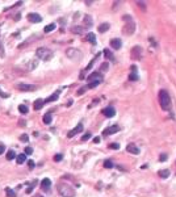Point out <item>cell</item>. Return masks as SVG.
<instances>
[{"label":"cell","mask_w":176,"mask_h":197,"mask_svg":"<svg viewBox=\"0 0 176 197\" xmlns=\"http://www.w3.org/2000/svg\"><path fill=\"white\" fill-rule=\"evenodd\" d=\"M124 21H125V25H124V34L125 36H132L134 34L135 32V22L134 20L132 18V16H128V14H125L124 16Z\"/></svg>","instance_id":"obj_1"},{"label":"cell","mask_w":176,"mask_h":197,"mask_svg":"<svg viewBox=\"0 0 176 197\" xmlns=\"http://www.w3.org/2000/svg\"><path fill=\"white\" fill-rule=\"evenodd\" d=\"M159 104L164 111H170L171 109V97L166 89L159 91Z\"/></svg>","instance_id":"obj_2"},{"label":"cell","mask_w":176,"mask_h":197,"mask_svg":"<svg viewBox=\"0 0 176 197\" xmlns=\"http://www.w3.org/2000/svg\"><path fill=\"white\" fill-rule=\"evenodd\" d=\"M36 55H37V58L47 62V60H50L53 56H54V53L51 50H49V49H46V47H38L37 51H36Z\"/></svg>","instance_id":"obj_3"},{"label":"cell","mask_w":176,"mask_h":197,"mask_svg":"<svg viewBox=\"0 0 176 197\" xmlns=\"http://www.w3.org/2000/svg\"><path fill=\"white\" fill-rule=\"evenodd\" d=\"M58 192L62 197H75L74 188L68 184H58Z\"/></svg>","instance_id":"obj_4"},{"label":"cell","mask_w":176,"mask_h":197,"mask_svg":"<svg viewBox=\"0 0 176 197\" xmlns=\"http://www.w3.org/2000/svg\"><path fill=\"white\" fill-rule=\"evenodd\" d=\"M66 55L67 58H70L71 60H80L83 58V53L79 50V49H75V47H70L66 50Z\"/></svg>","instance_id":"obj_5"},{"label":"cell","mask_w":176,"mask_h":197,"mask_svg":"<svg viewBox=\"0 0 176 197\" xmlns=\"http://www.w3.org/2000/svg\"><path fill=\"white\" fill-rule=\"evenodd\" d=\"M82 131H83V124H78L74 129H72V130H70V131L67 133V137H68V138H72L74 135L82 133Z\"/></svg>","instance_id":"obj_6"},{"label":"cell","mask_w":176,"mask_h":197,"mask_svg":"<svg viewBox=\"0 0 176 197\" xmlns=\"http://www.w3.org/2000/svg\"><path fill=\"white\" fill-rule=\"evenodd\" d=\"M17 88L22 91V92H32V91H36L37 87L33 85V84H25V83H22V84H18Z\"/></svg>","instance_id":"obj_7"},{"label":"cell","mask_w":176,"mask_h":197,"mask_svg":"<svg viewBox=\"0 0 176 197\" xmlns=\"http://www.w3.org/2000/svg\"><path fill=\"white\" fill-rule=\"evenodd\" d=\"M101 113L104 114L105 117H109V118H112V117H114L116 116V109H114L113 107H106V108H104L101 111Z\"/></svg>","instance_id":"obj_8"},{"label":"cell","mask_w":176,"mask_h":197,"mask_svg":"<svg viewBox=\"0 0 176 197\" xmlns=\"http://www.w3.org/2000/svg\"><path fill=\"white\" fill-rule=\"evenodd\" d=\"M132 58L134 59H141L142 58V49L139 46H134L132 49Z\"/></svg>","instance_id":"obj_9"},{"label":"cell","mask_w":176,"mask_h":197,"mask_svg":"<svg viewBox=\"0 0 176 197\" xmlns=\"http://www.w3.org/2000/svg\"><path fill=\"white\" fill-rule=\"evenodd\" d=\"M117 131H120V126H118V125H112V126L106 127L103 134H104V135H110V134L117 133Z\"/></svg>","instance_id":"obj_10"},{"label":"cell","mask_w":176,"mask_h":197,"mask_svg":"<svg viewBox=\"0 0 176 197\" xmlns=\"http://www.w3.org/2000/svg\"><path fill=\"white\" fill-rule=\"evenodd\" d=\"M26 18H28L30 22H41L42 21V17L38 13H29L28 16H26Z\"/></svg>","instance_id":"obj_11"},{"label":"cell","mask_w":176,"mask_h":197,"mask_svg":"<svg viewBox=\"0 0 176 197\" xmlns=\"http://www.w3.org/2000/svg\"><path fill=\"white\" fill-rule=\"evenodd\" d=\"M129 80L130 82H137L138 80V75H137V66L135 64H133L132 66V72L129 75Z\"/></svg>","instance_id":"obj_12"},{"label":"cell","mask_w":176,"mask_h":197,"mask_svg":"<svg viewBox=\"0 0 176 197\" xmlns=\"http://www.w3.org/2000/svg\"><path fill=\"white\" fill-rule=\"evenodd\" d=\"M50 187H51V180L50 179H47V177H46V179H44L41 181V188L44 189V191H46V192L50 191Z\"/></svg>","instance_id":"obj_13"},{"label":"cell","mask_w":176,"mask_h":197,"mask_svg":"<svg viewBox=\"0 0 176 197\" xmlns=\"http://www.w3.org/2000/svg\"><path fill=\"white\" fill-rule=\"evenodd\" d=\"M126 151L130 153V154H134V155H138V154H139V149H138L135 145H132V143L126 146Z\"/></svg>","instance_id":"obj_14"},{"label":"cell","mask_w":176,"mask_h":197,"mask_svg":"<svg viewBox=\"0 0 176 197\" xmlns=\"http://www.w3.org/2000/svg\"><path fill=\"white\" fill-rule=\"evenodd\" d=\"M87 80L88 82H95V80H103V75L101 74H99V72H93V74H91L87 78Z\"/></svg>","instance_id":"obj_15"},{"label":"cell","mask_w":176,"mask_h":197,"mask_svg":"<svg viewBox=\"0 0 176 197\" xmlns=\"http://www.w3.org/2000/svg\"><path fill=\"white\" fill-rule=\"evenodd\" d=\"M110 46H112L113 49H116V50H120L121 46H122V42L120 38H113L112 41H110Z\"/></svg>","instance_id":"obj_16"},{"label":"cell","mask_w":176,"mask_h":197,"mask_svg":"<svg viewBox=\"0 0 176 197\" xmlns=\"http://www.w3.org/2000/svg\"><path fill=\"white\" fill-rule=\"evenodd\" d=\"M59 98V92H55V93H53L51 96H49L46 100H44L45 101V104H47V103H53V101H57Z\"/></svg>","instance_id":"obj_17"},{"label":"cell","mask_w":176,"mask_h":197,"mask_svg":"<svg viewBox=\"0 0 176 197\" xmlns=\"http://www.w3.org/2000/svg\"><path fill=\"white\" fill-rule=\"evenodd\" d=\"M44 105H45V101L41 100V98H38V100H36V103H34V111H40Z\"/></svg>","instance_id":"obj_18"},{"label":"cell","mask_w":176,"mask_h":197,"mask_svg":"<svg viewBox=\"0 0 176 197\" xmlns=\"http://www.w3.org/2000/svg\"><path fill=\"white\" fill-rule=\"evenodd\" d=\"M51 120H53L51 113H46V114L44 116V118H42V121H44V124H46V125H50V124H51Z\"/></svg>","instance_id":"obj_19"},{"label":"cell","mask_w":176,"mask_h":197,"mask_svg":"<svg viewBox=\"0 0 176 197\" xmlns=\"http://www.w3.org/2000/svg\"><path fill=\"white\" fill-rule=\"evenodd\" d=\"M109 28H110V25L108 24V22H104V24L99 25V32H100V33H105Z\"/></svg>","instance_id":"obj_20"},{"label":"cell","mask_w":176,"mask_h":197,"mask_svg":"<svg viewBox=\"0 0 176 197\" xmlns=\"http://www.w3.org/2000/svg\"><path fill=\"white\" fill-rule=\"evenodd\" d=\"M71 32L72 33H74V34H83V28H82V26H72V28H71Z\"/></svg>","instance_id":"obj_21"},{"label":"cell","mask_w":176,"mask_h":197,"mask_svg":"<svg viewBox=\"0 0 176 197\" xmlns=\"http://www.w3.org/2000/svg\"><path fill=\"white\" fill-rule=\"evenodd\" d=\"M92 24H93L92 17H91V16H84V25H86L87 28H91Z\"/></svg>","instance_id":"obj_22"},{"label":"cell","mask_w":176,"mask_h":197,"mask_svg":"<svg viewBox=\"0 0 176 197\" xmlns=\"http://www.w3.org/2000/svg\"><path fill=\"white\" fill-rule=\"evenodd\" d=\"M25 159H26V155H25V154H18L17 156H16L17 164H22V163H25Z\"/></svg>","instance_id":"obj_23"},{"label":"cell","mask_w":176,"mask_h":197,"mask_svg":"<svg viewBox=\"0 0 176 197\" xmlns=\"http://www.w3.org/2000/svg\"><path fill=\"white\" fill-rule=\"evenodd\" d=\"M87 40L89 41L92 45H96L97 42H96V36L93 34V33H88V36H87Z\"/></svg>","instance_id":"obj_24"},{"label":"cell","mask_w":176,"mask_h":197,"mask_svg":"<svg viewBox=\"0 0 176 197\" xmlns=\"http://www.w3.org/2000/svg\"><path fill=\"white\" fill-rule=\"evenodd\" d=\"M158 175L160 177H163V179H167V177L170 176V171H168V169H162V171L158 172Z\"/></svg>","instance_id":"obj_25"},{"label":"cell","mask_w":176,"mask_h":197,"mask_svg":"<svg viewBox=\"0 0 176 197\" xmlns=\"http://www.w3.org/2000/svg\"><path fill=\"white\" fill-rule=\"evenodd\" d=\"M55 29V24H49V25H46L44 28V32L45 33H50V32H53V30Z\"/></svg>","instance_id":"obj_26"},{"label":"cell","mask_w":176,"mask_h":197,"mask_svg":"<svg viewBox=\"0 0 176 197\" xmlns=\"http://www.w3.org/2000/svg\"><path fill=\"white\" fill-rule=\"evenodd\" d=\"M16 156H17V155H16V153H15L13 150H9L8 153H7V159H8V160H13Z\"/></svg>","instance_id":"obj_27"},{"label":"cell","mask_w":176,"mask_h":197,"mask_svg":"<svg viewBox=\"0 0 176 197\" xmlns=\"http://www.w3.org/2000/svg\"><path fill=\"white\" fill-rule=\"evenodd\" d=\"M5 193H7V197H16L15 191H13V189H11V188H8V187L5 188Z\"/></svg>","instance_id":"obj_28"},{"label":"cell","mask_w":176,"mask_h":197,"mask_svg":"<svg viewBox=\"0 0 176 197\" xmlns=\"http://www.w3.org/2000/svg\"><path fill=\"white\" fill-rule=\"evenodd\" d=\"M104 55H105V58H106V59H110V60H113V59H114V58H113V54L108 50V49H105V50H104Z\"/></svg>","instance_id":"obj_29"},{"label":"cell","mask_w":176,"mask_h":197,"mask_svg":"<svg viewBox=\"0 0 176 197\" xmlns=\"http://www.w3.org/2000/svg\"><path fill=\"white\" fill-rule=\"evenodd\" d=\"M18 111H20V113H22V114H26V113L29 112V109H28L26 105H20V107H18Z\"/></svg>","instance_id":"obj_30"},{"label":"cell","mask_w":176,"mask_h":197,"mask_svg":"<svg viewBox=\"0 0 176 197\" xmlns=\"http://www.w3.org/2000/svg\"><path fill=\"white\" fill-rule=\"evenodd\" d=\"M100 83H101L100 80H95V82H91L87 87H88V88H95V87H97L99 84H100Z\"/></svg>","instance_id":"obj_31"},{"label":"cell","mask_w":176,"mask_h":197,"mask_svg":"<svg viewBox=\"0 0 176 197\" xmlns=\"http://www.w3.org/2000/svg\"><path fill=\"white\" fill-rule=\"evenodd\" d=\"M91 137H92V134H91L89 131H88V133H86V134H84L83 137H82V141H83V142H86V141H88V139H89Z\"/></svg>","instance_id":"obj_32"},{"label":"cell","mask_w":176,"mask_h":197,"mask_svg":"<svg viewBox=\"0 0 176 197\" xmlns=\"http://www.w3.org/2000/svg\"><path fill=\"white\" fill-rule=\"evenodd\" d=\"M104 167L105 168H113V163L110 160H105L104 162Z\"/></svg>","instance_id":"obj_33"},{"label":"cell","mask_w":176,"mask_h":197,"mask_svg":"<svg viewBox=\"0 0 176 197\" xmlns=\"http://www.w3.org/2000/svg\"><path fill=\"white\" fill-rule=\"evenodd\" d=\"M63 159V155L62 154H55L54 155V162H60Z\"/></svg>","instance_id":"obj_34"},{"label":"cell","mask_w":176,"mask_h":197,"mask_svg":"<svg viewBox=\"0 0 176 197\" xmlns=\"http://www.w3.org/2000/svg\"><path fill=\"white\" fill-rule=\"evenodd\" d=\"M108 69H109V64L108 63H103L101 67H100V71H106Z\"/></svg>","instance_id":"obj_35"},{"label":"cell","mask_w":176,"mask_h":197,"mask_svg":"<svg viewBox=\"0 0 176 197\" xmlns=\"http://www.w3.org/2000/svg\"><path fill=\"white\" fill-rule=\"evenodd\" d=\"M109 149H112V150H118V149H120V145H118V143H112V145H109Z\"/></svg>","instance_id":"obj_36"},{"label":"cell","mask_w":176,"mask_h":197,"mask_svg":"<svg viewBox=\"0 0 176 197\" xmlns=\"http://www.w3.org/2000/svg\"><path fill=\"white\" fill-rule=\"evenodd\" d=\"M20 141H21V142H28V141H29V137H28L26 134H22L21 137H20Z\"/></svg>","instance_id":"obj_37"},{"label":"cell","mask_w":176,"mask_h":197,"mask_svg":"<svg viewBox=\"0 0 176 197\" xmlns=\"http://www.w3.org/2000/svg\"><path fill=\"white\" fill-rule=\"evenodd\" d=\"M32 153H33V149L32 147H25V155H32Z\"/></svg>","instance_id":"obj_38"},{"label":"cell","mask_w":176,"mask_h":197,"mask_svg":"<svg viewBox=\"0 0 176 197\" xmlns=\"http://www.w3.org/2000/svg\"><path fill=\"white\" fill-rule=\"evenodd\" d=\"M137 5L141 7V8H142V11H146V5H145L143 1H137Z\"/></svg>","instance_id":"obj_39"},{"label":"cell","mask_w":176,"mask_h":197,"mask_svg":"<svg viewBox=\"0 0 176 197\" xmlns=\"http://www.w3.org/2000/svg\"><path fill=\"white\" fill-rule=\"evenodd\" d=\"M86 89H88V87H83V88H80V89L78 91V92H76V95H78V96H80V95H83V93H84V91H86Z\"/></svg>","instance_id":"obj_40"},{"label":"cell","mask_w":176,"mask_h":197,"mask_svg":"<svg viewBox=\"0 0 176 197\" xmlns=\"http://www.w3.org/2000/svg\"><path fill=\"white\" fill-rule=\"evenodd\" d=\"M159 160H160V162H166V160H167V155H166V154H162V155L159 156Z\"/></svg>","instance_id":"obj_41"},{"label":"cell","mask_w":176,"mask_h":197,"mask_svg":"<svg viewBox=\"0 0 176 197\" xmlns=\"http://www.w3.org/2000/svg\"><path fill=\"white\" fill-rule=\"evenodd\" d=\"M28 167H29L30 169L34 168V162H33V160H28Z\"/></svg>","instance_id":"obj_42"},{"label":"cell","mask_w":176,"mask_h":197,"mask_svg":"<svg viewBox=\"0 0 176 197\" xmlns=\"http://www.w3.org/2000/svg\"><path fill=\"white\" fill-rule=\"evenodd\" d=\"M4 150H5V146L4 145H0V155L4 153Z\"/></svg>","instance_id":"obj_43"},{"label":"cell","mask_w":176,"mask_h":197,"mask_svg":"<svg viewBox=\"0 0 176 197\" xmlns=\"http://www.w3.org/2000/svg\"><path fill=\"white\" fill-rule=\"evenodd\" d=\"M93 142H95V143H100V138H99V137H95V138H93Z\"/></svg>","instance_id":"obj_44"},{"label":"cell","mask_w":176,"mask_h":197,"mask_svg":"<svg viewBox=\"0 0 176 197\" xmlns=\"http://www.w3.org/2000/svg\"><path fill=\"white\" fill-rule=\"evenodd\" d=\"M20 17H21V14H20V13H18V14H17V16H16V18H15V20H16V21H18V20H20Z\"/></svg>","instance_id":"obj_45"},{"label":"cell","mask_w":176,"mask_h":197,"mask_svg":"<svg viewBox=\"0 0 176 197\" xmlns=\"http://www.w3.org/2000/svg\"><path fill=\"white\" fill-rule=\"evenodd\" d=\"M34 197H42L41 195H37V196H34Z\"/></svg>","instance_id":"obj_46"}]
</instances>
